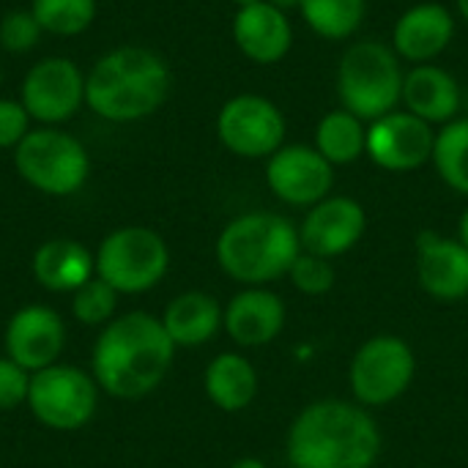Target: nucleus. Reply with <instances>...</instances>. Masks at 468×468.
<instances>
[{"instance_id": "obj_1", "label": "nucleus", "mask_w": 468, "mask_h": 468, "mask_svg": "<svg viewBox=\"0 0 468 468\" xmlns=\"http://www.w3.org/2000/svg\"><path fill=\"white\" fill-rule=\"evenodd\" d=\"M176 343L162 318L129 313L112 318L93 346V381L118 400H137L154 392L170 365Z\"/></svg>"}, {"instance_id": "obj_2", "label": "nucleus", "mask_w": 468, "mask_h": 468, "mask_svg": "<svg viewBox=\"0 0 468 468\" xmlns=\"http://www.w3.org/2000/svg\"><path fill=\"white\" fill-rule=\"evenodd\" d=\"M378 455L381 431L359 403H310L288 431L293 468H373Z\"/></svg>"}, {"instance_id": "obj_3", "label": "nucleus", "mask_w": 468, "mask_h": 468, "mask_svg": "<svg viewBox=\"0 0 468 468\" xmlns=\"http://www.w3.org/2000/svg\"><path fill=\"white\" fill-rule=\"evenodd\" d=\"M170 85V69L156 52L145 47H118L88 71L85 104L104 121H140L165 104Z\"/></svg>"}, {"instance_id": "obj_4", "label": "nucleus", "mask_w": 468, "mask_h": 468, "mask_svg": "<svg viewBox=\"0 0 468 468\" xmlns=\"http://www.w3.org/2000/svg\"><path fill=\"white\" fill-rule=\"evenodd\" d=\"M302 252L299 228L274 211H250L230 219L217 239L219 269L250 288L288 277Z\"/></svg>"}, {"instance_id": "obj_5", "label": "nucleus", "mask_w": 468, "mask_h": 468, "mask_svg": "<svg viewBox=\"0 0 468 468\" xmlns=\"http://www.w3.org/2000/svg\"><path fill=\"white\" fill-rule=\"evenodd\" d=\"M403 63L389 44L354 41L337 63V99L362 121H376L403 104Z\"/></svg>"}, {"instance_id": "obj_6", "label": "nucleus", "mask_w": 468, "mask_h": 468, "mask_svg": "<svg viewBox=\"0 0 468 468\" xmlns=\"http://www.w3.org/2000/svg\"><path fill=\"white\" fill-rule=\"evenodd\" d=\"M16 173L44 195H74L90 170L85 145L58 129H36L14 148Z\"/></svg>"}, {"instance_id": "obj_7", "label": "nucleus", "mask_w": 468, "mask_h": 468, "mask_svg": "<svg viewBox=\"0 0 468 468\" xmlns=\"http://www.w3.org/2000/svg\"><path fill=\"white\" fill-rule=\"evenodd\" d=\"M170 266L165 239L151 228H118L96 252V277L118 293H143L154 288Z\"/></svg>"}, {"instance_id": "obj_8", "label": "nucleus", "mask_w": 468, "mask_h": 468, "mask_svg": "<svg viewBox=\"0 0 468 468\" xmlns=\"http://www.w3.org/2000/svg\"><path fill=\"white\" fill-rule=\"evenodd\" d=\"M414 373L417 359L411 346L395 335H376L354 354L348 384L359 406L381 409L409 392Z\"/></svg>"}, {"instance_id": "obj_9", "label": "nucleus", "mask_w": 468, "mask_h": 468, "mask_svg": "<svg viewBox=\"0 0 468 468\" xmlns=\"http://www.w3.org/2000/svg\"><path fill=\"white\" fill-rule=\"evenodd\" d=\"M96 381L71 365H49L30 376L27 406L49 431H80L96 411Z\"/></svg>"}, {"instance_id": "obj_10", "label": "nucleus", "mask_w": 468, "mask_h": 468, "mask_svg": "<svg viewBox=\"0 0 468 468\" xmlns=\"http://www.w3.org/2000/svg\"><path fill=\"white\" fill-rule=\"evenodd\" d=\"M217 137L241 159H269L285 145V115L271 99L241 93L222 104L217 115Z\"/></svg>"}, {"instance_id": "obj_11", "label": "nucleus", "mask_w": 468, "mask_h": 468, "mask_svg": "<svg viewBox=\"0 0 468 468\" xmlns=\"http://www.w3.org/2000/svg\"><path fill=\"white\" fill-rule=\"evenodd\" d=\"M436 132L409 110H392L367 123V156L387 173H414L433 159Z\"/></svg>"}, {"instance_id": "obj_12", "label": "nucleus", "mask_w": 468, "mask_h": 468, "mask_svg": "<svg viewBox=\"0 0 468 468\" xmlns=\"http://www.w3.org/2000/svg\"><path fill=\"white\" fill-rule=\"evenodd\" d=\"M266 184L277 200L299 208H313L332 195L335 165H329L315 151V145H282L266 159Z\"/></svg>"}, {"instance_id": "obj_13", "label": "nucleus", "mask_w": 468, "mask_h": 468, "mask_svg": "<svg viewBox=\"0 0 468 468\" xmlns=\"http://www.w3.org/2000/svg\"><path fill=\"white\" fill-rule=\"evenodd\" d=\"M85 101V77L69 58H44L22 82V107L30 118L52 126L69 121Z\"/></svg>"}, {"instance_id": "obj_14", "label": "nucleus", "mask_w": 468, "mask_h": 468, "mask_svg": "<svg viewBox=\"0 0 468 468\" xmlns=\"http://www.w3.org/2000/svg\"><path fill=\"white\" fill-rule=\"evenodd\" d=\"M367 230V214L359 200L348 195H329L315 203L299 225V241L304 252L321 258H340L351 252Z\"/></svg>"}, {"instance_id": "obj_15", "label": "nucleus", "mask_w": 468, "mask_h": 468, "mask_svg": "<svg viewBox=\"0 0 468 468\" xmlns=\"http://www.w3.org/2000/svg\"><path fill=\"white\" fill-rule=\"evenodd\" d=\"M66 346V326L52 307L27 304L16 310L5 326V356L27 373L58 362Z\"/></svg>"}, {"instance_id": "obj_16", "label": "nucleus", "mask_w": 468, "mask_h": 468, "mask_svg": "<svg viewBox=\"0 0 468 468\" xmlns=\"http://www.w3.org/2000/svg\"><path fill=\"white\" fill-rule=\"evenodd\" d=\"M417 280L422 291L439 302H461L468 296V247L436 230L417 236Z\"/></svg>"}, {"instance_id": "obj_17", "label": "nucleus", "mask_w": 468, "mask_h": 468, "mask_svg": "<svg viewBox=\"0 0 468 468\" xmlns=\"http://www.w3.org/2000/svg\"><path fill=\"white\" fill-rule=\"evenodd\" d=\"M455 38V16L441 3H417L406 8L392 27V49L406 63L436 60Z\"/></svg>"}, {"instance_id": "obj_18", "label": "nucleus", "mask_w": 468, "mask_h": 468, "mask_svg": "<svg viewBox=\"0 0 468 468\" xmlns=\"http://www.w3.org/2000/svg\"><path fill=\"white\" fill-rule=\"evenodd\" d=\"M233 41L241 55L258 66L280 63L293 47V25L285 11L261 0L233 16Z\"/></svg>"}, {"instance_id": "obj_19", "label": "nucleus", "mask_w": 468, "mask_h": 468, "mask_svg": "<svg viewBox=\"0 0 468 468\" xmlns=\"http://www.w3.org/2000/svg\"><path fill=\"white\" fill-rule=\"evenodd\" d=\"M228 337L244 348H261L280 337L285 329V304L266 288H247L230 299L222 321Z\"/></svg>"}, {"instance_id": "obj_20", "label": "nucleus", "mask_w": 468, "mask_h": 468, "mask_svg": "<svg viewBox=\"0 0 468 468\" xmlns=\"http://www.w3.org/2000/svg\"><path fill=\"white\" fill-rule=\"evenodd\" d=\"M461 104H463L461 85L447 69L436 63H420L406 71L403 110H409L411 115L428 121L431 126H444L455 121Z\"/></svg>"}, {"instance_id": "obj_21", "label": "nucleus", "mask_w": 468, "mask_h": 468, "mask_svg": "<svg viewBox=\"0 0 468 468\" xmlns=\"http://www.w3.org/2000/svg\"><path fill=\"white\" fill-rule=\"evenodd\" d=\"M222 321H225V310L214 296L203 291H186L176 296L162 315V326L176 343V348L206 346L222 329Z\"/></svg>"}, {"instance_id": "obj_22", "label": "nucleus", "mask_w": 468, "mask_h": 468, "mask_svg": "<svg viewBox=\"0 0 468 468\" xmlns=\"http://www.w3.org/2000/svg\"><path fill=\"white\" fill-rule=\"evenodd\" d=\"M96 274V258L71 239H52L33 255V277L47 291L74 293Z\"/></svg>"}, {"instance_id": "obj_23", "label": "nucleus", "mask_w": 468, "mask_h": 468, "mask_svg": "<svg viewBox=\"0 0 468 468\" xmlns=\"http://www.w3.org/2000/svg\"><path fill=\"white\" fill-rule=\"evenodd\" d=\"M203 387H206L208 400L217 409L236 414V411H244L255 400L258 373H255L252 362L244 359L241 354H219L206 367Z\"/></svg>"}, {"instance_id": "obj_24", "label": "nucleus", "mask_w": 468, "mask_h": 468, "mask_svg": "<svg viewBox=\"0 0 468 468\" xmlns=\"http://www.w3.org/2000/svg\"><path fill=\"white\" fill-rule=\"evenodd\" d=\"M315 151L335 167L351 165L367 151V126L348 110L326 112L315 126Z\"/></svg>"}, {"instance_id": "obj_25", "label": "nucleus", "mask_w": 468, "mask_h": 468, "mask_svg": "<svg viewBox=\"0 0 468 468\" xmlns=\"http://www.w3.org/2000/svg\"><path fill=\"white\" fill-rule=\"evenodd\" d=\"M365 11V0H302L299 5L304 25L326 41L351 38L362 25Z\"/></svg>"}, {"instance_id": "obj_26", "label": "nucleus", "mask_w": 468, "mask_h": 468, "mask_svg": "<svg viewBox=\"0 0 468 468\" xmlns=\"http://www.w3.org/2000/svg\"><path fill=\"white\" fill-rule=\"evenodd\" d=\"M431 162L452 192L468 197V118H455L436 132Z\"/></svg>"}, {"instance_id": "obj_27", "label": "nucleus", "mask_w": 468, "mask_h": 468, "mask_svg": "<svg viewBox=\"0 0 468 468\" xmlns=\"http://www.w3.org/2000/svg\"><path fill=\"white\" fill-rule=\"evenodd\" d=\"M30 14L52 36H77L96 19V0H33Z\"/></svg>"}, {"instance_id": "obj_28", "label": "nucleus", "mask_w": 468, "mask_h": 468, "mask_svg": "<svg viewBox=\"0 0 468 468\" xmlns=\"http://www.w3.org/2000/svg\"><path fill=\"white\" fill-rule=\"evenodd\" d=\"M118 304V291L110 288L104 280L90 277L85 285H80L71 296V313L80 324L96 326V324H110L112 313Z\"/></svg>"}, {"instance_id": "obj_29", "label": "nucleus", "mask_w": 468, "mask_h": 468, "mask_svg": "<svg viewBox=\"0 0 468 468\" xmlns=\"http://www.w3.org/2000/svg\"><path fill=\"white\" fill-rule=\"evenodd\" d=\"M293 288L304 296H324L335 288L337 282V271L332 266L329 258L313 255V252H299V258L293 261L291 271H288Z\"/></svg>"}, {"instance_id": "obj_30", "label": "nucleus", "mask_w": 468, "mask_h": 468, "mask_svg": "<svg viewBox=\"0 0 468 468\" xmlns=\"http://www.w3.org/2000/svg\"><path fill=\"white\" fill-rule=\"evenodd\" d=\"M41 33L44 30L38 27V22L30 14V8L27 11H22V8L8 11L0 19V47L8 49V52H27V49H33Z\"/></svg>"}, {"instance_id": "obj_31", "label": "nucleus", "mask_w": 468, "mask_h": 468, "mask_svg": "<svg viewBox=\"0 0 468 468\" xmlns=\"http://www.w3.org/2000/svg\"><path fill=\"white\" fill-rule=\"evenodd\" d=\"M30 373L19 367L14 359H0V411H11L19 403H27Z\"/></svg>"}, {"instance_id": "obj_32", "label": "nucleus", "mask_w": 468, "mask_h": 468, "mask_svg": "<svg viewBox=\"0 0 468 468\" xmlns=\"http://www.w3.org/2000/svg\"><path fill=\"white\" fill-rule=\"evenodd\" d=\"M27 121H30V115L22 107V101L0 99V148H16L22 143V137L30 132Z\"/></svg>"}, {"instance_id": "obj_33", "label": "nucleus", "mask_w": 468, "mask_h": 468, "mask_svg": "<svg viewBox=\"0 0 468 468\" xmlns=\"http://www.w3.org/2000/svg\"><path fill=\"white\" fill-rule=\"evenodd\" d=\"M266 3H271L274 8H280V11H299V5H302V0H266Z\"/></svg>"}, {"instance_id": "obj_34", "label": "nucleus", "mask_w": 468, "mask_h": 468, "mask_svg": "<svg viewBox=\"0 0 468 468\" xmlns=\"http://www.w3.org/2000/svg\"><path fill=\"white\" fill-rule=\"evenodd\" d=\"M230 468H269L263 461H258V458H241V461H236Z\"/></svg>"}, {"instance_id": "obj_35", "label": "nucleus", "mask_w": 468, "mask_h": 468, "mask_svg": "<svg viewBox=\"0 0 468 468\" xmlns=\"http://www.w3.org/2000/svg\"><path fill=\"white\" fill-rule=\"evenodd\" d=\"M458 239L468 247V208L461 214V222H458Z\"/></svg>"}, {"instance_id": "obj_36", "label": "nucleus", "mask_w": 468, "mask_h": 468, "mask_svg": "<svg viewBox=\"0 0 468 468\" xmlns=\"http://www.w3.org/2000/svg\"><path fill=\"white\" fill-rule=\"evenodd\" d=\"M455 5H458V14L468 22V0H455Z\"/></svg>"}, {"instance_id": "obj_37", "label": "nucleus", "mask_w": 468, "mask_h": 468, "mask_svg": "<svg viewBox=\"0 0 468 468\" xmlns=\"http://www.w3.org/2000/svg\"><path fill=\"white\" fill-rule=\"evenodd\" d=\"M239 8H244V5H252V3H261V0H233Z\"/></svg>"}]
</instances>
